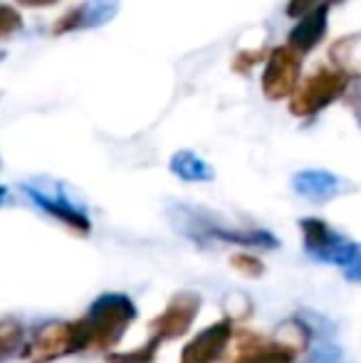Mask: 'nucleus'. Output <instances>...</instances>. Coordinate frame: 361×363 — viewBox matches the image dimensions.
Listing matches in <instances>:
<instances>
[{"instance_id":"obj_3","label":"nucleus","mask_w":361,"mask_h":363,"mask_svg":"<svg viewBox=\"0 0 361 363\" xmlns=\"http://www.w3.org/2000/svg\"><path fill=\"white\" fill-rule=\"evenodd\" d=\"M23 191L43 213L60 220L70 230L79 235H89L91 223L82 203H77L65 183L50 181V178H35V181L23 183Z\"/></svg>"},{"instance_id":"obj_2","label":"nucleus","mask_w":361,"mask_h":363,"mask_svg":"<svg viewBox=\"0 0 361 363\" xmlns=\"http://www.w3.org/2000/svg\"><path fill=\"white\" fill-rule=\"evenodd\" d=\"M174 225L181 230L183 235L198 240V242H206V240H221V242L240 245V247H265L274 250L277 247V238L267 230H240L231 228V225H223L221 220L208 218L206 213L193 211V208H174L171 213Z\"/></svg>"},{"instance_id":"obj_25","label":"nucleus","mask_w":361,"mask_h":363,"mask_svg":"<svg viewBox=\"0 0 361 363\" xmlns=\"http://www.w3.org/2000/svg\"><path fill=\"white\" fill-rule=\"evenodd\" d=\"M329 3H337V0H329Z\"/></svg>"},{"instance_id":"obj_15","label":"nucleus","mask_w":361,"mask_h":363,"mask_svg":"<svg viewBox=\"0 0 361 363\" xmlns=\"http://www.w3.org/2000/svg\"><path fill=\"white\" fill-rule=\"evenodd\" d=\"M297 349L287 344H257L245 346L240 356L233 363H292Z\"/></svg>"},{"instance_id":"obj_11","label":"nucleus","mask_w":361,"mask_h":363,"mask_svg":"<svg viewBox=\"0 0 361 363\" xmlns=\"http://www.w3.org/2000/svg\"><path fill=\"white\" fill-rule=\"evenodd\" d=\"M329 20V3H319L312 10L297 18V25L292 28L287 38V48H292L297 55H309L327 35Z\"/></svg>"},{"instance_id":"obj_7","label":"nucleus","mask_w":361,"mask_h":363,"mask_svg":"<svg viewBox=\"0 0 361 363\" xmlns=\"http://www.w3.org/2000/svg\"><path fill=\"white\" fill-rule=\"evenodd\" d=\"M299 84V55L292 48H274L262 72V94L272 101L287 99Z\"/></svg>"},{"instance_id":"obj_6","label":"nucleus","mask_w":361,"mask_h":363,"mask_svg":"<svg viewBox=\"0 0 361 363\" xmlns=\"http://www.w3.org/2000/svg\"><path fill=\"white\" fill-rule=\"evenodd\" d=\"M302 228V240H304V252L314 259V262L324 264H337L339 269L344 267L349 257L354 252V240L344 238L342 233L327 225L319 218H304L299 220Z\"/></svg>"},{"instance_id":"obj_18","label":"nucleus","mask_w":361,"mask_h":363,"mask_svg":"<svg viewBox=\"0 0 361 363\" xmlns=\"http://www.w3.org/2000/svg\"><path fill=\"white\" fill-rule=\"evenodd\" d=\"M20 28H23V15H20L13 5L0 3V40L15 35Z\"/></svg>"},{"instance_id":"obj_14","label":"nucleus","mask_w":361,"mask_h":363,"mask_svg":"<svg viewBox=\"0 0 361 363\" xmlns=\"http://www.w3.org/2000/svg\"><path fill=\"white\" fill-rule=\"evenodd\" d=\"M329 60L342 74L361 79V33L347 35L329 48Z\"/></svg>"},{"instance_id":"obj_4","label":"nucleus","mask_w":361,"mask_h":363,"mask_svg":"<svg viewBox=\"0 0 361 363\" xmlns=\"http://www.w3.org/2000/svg\"><path fill=\"white\" fill-rule=\"evenodd\" d=\"M84 351L79 321H50L40 326L33 339L25 344L23 359L28 363H52L62 356Z\"/></svg>"},{"instance_id":"obj_9","label":"nucleus","mask_w":361,"mask_h":363,"mask_svg":"<svg viewBox=\"0 0 361 363\" xmlns=\"http://www.w3.org/2000/svg\"><path fill=\"white\" fill-rule=\"evenodd\" d=\"M198 309H201V299L193 291H183V294H176L171 299V304L151 321L154 326V334L164 339H179V336L186 334L191 329L193 319L198 316Z\"/></svg>"},{"instance_id":"obj_23","label":"nucleus","mask_w":361,"mask_h":363,"mask_svg":"<svg viewBox=\"0 0 361 363\" xmlns=\"http://www.w3.org/2000/svg\"><path fill=\"white\" fill-rule=\"evenodd\" d=\"M15 3L25 5V8H50V5L60 3V0H15Z\"/></svg>"},{"instance_id":"obj_16","label":"nucleus","mask_w":361,"mask_h":363,"mask_svg":"<svg viewBox=\"0 0 361 363\" xmlns=\"http://www.w3.org/2000/svg\"><path fill=\"white\" fill-rule=\"evenodd\" d=\"M18 349H23V329L15 321H3L0 324V363L18 354Z\"/></svg>"},{"instance_id":"obj_17","label":"nucleus","mask_w":361,"mask_h":363,"mask_svg":"<svg viewBox=\"0 0 361 363\" xmlns=\"http://www.w3.org/2000/svg\"><path fill=\"white\" fill-rule=\"evenodd\" d=\"M159 344H161V339L154 334V339H151L146 346H141V349L129 351V354H109V356H106V361H109V363H151V361H154V356H156Z\"/></svg>"},{"instance_id":"obj_21","label":"nucleus","mask_w":361,"mask_h":363,"mask_svg":"<svg viewBox=\"0 0 361 363\" xmlns=\"http://www.w3.org/2000/svg\"><path fill=\"white\" fill-rule=\"evenodd\" d=\"M339 361H342V351H339V346L327 344V346L314 349L307 363H339Z\"/></svg>"},{"instance_id":"obj_22","label":"nucleus","mask_w":361,"mask_h":363,"mask_svg":"<svg viewBox=\"0 0 361 363\" xmlns=\"http://www.w3.org/2000/svg\"><path fill=\"white\" fill-rule=\"evenodd\" d=\"M317 3H319V0H289V3H287V15H289V18H299V15H304L307 10H312Z\"/></svg>"},{"instance_id":"obj_5","label":"nucleus","mask_w":361,"mask_h":363,"mask_svg":"<svg viewBox=\"0 0 361 363\" xmlns=\"http://www.w3.org/2000/svg\"><path fill=\"white\" fill-rule=\"evenodd\" d=\"M347 74H342L339 69L322 67L317 69L312 77L297 84V89L292 91V101H289V111L294 116H314L329 106L334 99L344 94L347 89Z\"/></svg>"},{"instance_id":"obj_8","label":"nucleus","mask_w":361,"mask_h":363,"mask_svg":"<svg viewBox=\"0 0 361 363\" xmlns=\"http://www.w3.org/2000/svg\"><path fill=\"white\" fill-rule=\"evenodd\" d=\"M119 13V0H84V3L74 5L72 10L62 15L55 23V35H67L79 33V30H94L101 25L111 23Z\"/></svg>"},{"instance_id":"obj_19","label":"nucleus","mask_w":361,"mask_h":363,"mask_svg":"<svg viewBox=\"0 0 361 363\" xmlns=\"http://www.w3.org/2000/svg\"><path fill=\"white\" fill-rule=\"evenodd\" d=\"M233 267L235 269H240L243 274H250V277H260L262 274V262L257 257H252V255H235V257H233Z\"/></svg>"},{"instance_id":"obj_12","label":"nucleus","mask_w":361,"mask_h":363,"mask_svg":"<svg viewBox=\"0 0 361 363\" xmlns=\"http://www.w3.org/2000/svg\"><path fill=\"white\" fill-rule=\"evenodd\" d=\"M344 188H347V183L332 171L309 168V171H299L292 176V191L297 193L299 198H307V201H312V203L332 201Z\"/></svg>"},{"instance_id":"obj_1","label":"nucleus","mask_w":361,"mask_h":363,"mask_svg":"<svg viewBox=\"0 0 361 363\" xmlns=\"http://www.w3.org/2000/svg\"><path fill=\"white\" fill-rule=\"evenodd\" d=\"M136 319V306L126 294H101L91 301L87 314L79 321L84 339V351H106L114 349L124 336L126 326Z\"/></svg>"},{"instance_id":"obj_10","label":"nucleus","mask_w":361,"mask_h":363,"mask_svg":"<svg viewBox=\"0 0 361 363\" xmlns=\"http://www.w3.org/2000/svg\"><path fill=\"white\" fill-rule=\"evenodd\" d=\"M233 324L228 319L216 321L206 331L193 336L181 351V363H216L226 354L228 344H231Z\"/></svg>"},{"instance_id":"obj_13","label":"nucleus","mask_w":361,"mask_h":363,"mask_svg":"<svg viewBox=\"0 0 361 363\" xmlns=\"http://www.w3.org/2000/svg\"><path fill=\"white\" fill-rule=\"evenodd\" d=\"M169 168L176 178H181L186 183H208L216 178V168L206 158L198 156L196 151H191V148L176 151L169 161Z\"/></svg>"},{"instance_id":"obj_24","label":"nucleus","mask_w":361,"mask_h":363,"mask_svg":"<svg viewBox=\"0 0 361 363\" xmlns=\"http://www.w3.org/2000/svg\"><path fill=\"white\" fill-rule=\"evenodd\" d=\"M5 201H8V188H5V186H0V206H3Z\"/></svg>"},{"instance_id":"obj_20","label":"nucleus","mask_w":361,"mask_h":363,"mask_svg":"<svg viewBox=\"0 0 361 363\" xmlns=\"http://www.w3.org/2000/svg\"><path fill=\"white\" fill-rule=\"evenodd\" d=\"M342 274L349 279V282H361V245L359 242L354 245L352 257H349L347 262H344Z\"/></svg>"}]
</instances>
